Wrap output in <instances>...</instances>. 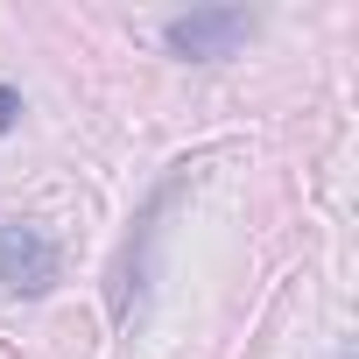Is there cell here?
<instances>
[{
    "mask_svg": "<svg viewBox=\"0 0 359 359\" xmlns=\"http://www.w3.org/2000/svg\"><path fill=\"white\" fill-rule=\"evenodd\" d=\"M57 240L36 226V219H8L0 226V289H15V296H50L57 289Z\"/></svg>",
    "mask_w": 359,
    "mask_h": 359,
    "instance_id": "obj_1",
    "label": "cell"
},
{
    "mask_svg": "<svg viewBox=\"0 0 359 359\" xmlns=\"http://www.w3.org/2000/svg\"><path fill=\"white\" fill-rule=\"evenodd\" d=\"M247 36H254V15L247 8H191V15H176L162 29V43L176 57H198V64L233 57V43H247Z\"/></svg>",
    "mask_w": 359,
    "mask_h": 359,
    "instance_id": "obj_2",
    "label": "cell"
},
{
    "mask_svg": "<svg viewBox=\"0 0 359 359\" xmlns=\"http://www.w3.org/2000/svg\"><path fill=\"white\" fill-rule=\"evenodd\" d=\"M15 113H22V92H15V85H0V134L15 127Z\"/></svg>",
    "mask_w": 359,
    "mask_h": 359,
    "instance_id": "obj_3",
    "label": "cell"
}]
</instances>
